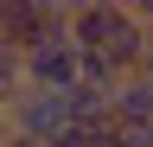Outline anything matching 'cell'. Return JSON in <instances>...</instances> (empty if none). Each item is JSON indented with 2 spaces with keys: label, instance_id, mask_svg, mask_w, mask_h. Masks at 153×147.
<instances>
[{
  "label": "cell",
  "instance_id": "cell-2",
  "mask_svg": "<svg viewBox=\"0 0 153 147\" xmlns=\"http://www.w3.org/2000/svg\"><path fill=\"white\" fill-rule=\"evenodd\" d=\"M19 77H26V90H76V51L64 32H45V39H32L26 51H19Z\"/></svg>",
  "mask_w": 153,
  "mask_h": 147
},
{
  "label": "cell",
  "instance_id": "cell-5",
  "mask_svg": "<svg viewBox=\"0 0 153 147\" xmlns=\"http://www.w3.org/2000/svg\"><path fill=\"white\" fill-rule=\"evenodd\" d=\"M19 90H26V77H19V51H13L7 39H0V109H7V102L19 96Z\"/></svg>",
  "mask_w": 153,
  "mask_h": 147
},
{
  "label": "cell",
  "instance_id": "cell-6",
  "mask_svg": "<svg viewBox=\"0 0 153 147\" xmlns=\"http://www.w3.org/2000/svg\"><path fill=\"white\" fill-rule=\"evenodd\" d=\"M134 13H140V32H147V58H153V0H147V7H134Z\"/></svg>",
  "mask_w": 153,
  "mask_h": 147
},
{
  "label": "cell",
  "instance_id": "cell-8",
  "mask_svg": "<svg viewBox=\"0 0 153 147\" xmlns=\"http://www.w3.org/2000/svg\"><path fill=\"white\" fill-rule=\"evenodd\" d=\"M0 147H7V141H0Z\"/></svg>",
  "mask_w": 153,
  "mask_h": 147
},
{
  "label": "cell",
  "instance_id": "cell-1",
  "mask_svg": "<svg viewBox=\"0 0 153 147\" xmlns=\"http://www.w3.org/2000/svg\"><path fill=\"white\" fill-rule=\"evenodd\" d=\"M70 128V102L57 96V90H19L7 102V134L26 141V147H45L51 134H64Z\"/></svg>",
  "mask_w": 153,
  "mask_h": 147
},
{
  "label": "cell",
  "instance_id": "cell-3",
  "mask_svg": "<svg viewBox=\"0 0 153 147\" xmlns=\"http://www.w3.org/2000/svg\"><path fill=\"white\" fill-rule=\"evenodd\" d=\"M96 58H108L115 70H121V77H134V70H147V64H153V58H147L140 13H134V7H121V19H115V32L102 39V51H96Z\"/></svg>",
  "mask_w": 153,
  "mask_h": 147
},
{
  "label": "cell",
  "instance_id": "cell-4",
  "mask_svg": "<svg viewBox=\"0 0 153 147\" xmlns=\"http://www.w3.org/2000/svg\"><path fill=\"white\" fill-rule=\"evenodd\" d=\"M108 122H115V128H147V122H153V64L115 83V96H108Z\"/></svg>",
  "mask_w": 153,
  "mask_h": 147
},
{
  "label": "cell",
  "instance_id": "cell-7",
  "mask_svg": "<svg viewBox=\"0 0 153 147\" xmlns=\"http://www.w3.org/2000/svg\"><path fill=\"white\" fill-rule=\"evenodd\" d=\"M0 141H7V109H0Z\"/></svg>",
  "mask_w": 153,
  "mask_h": 147
}]
</instances>
